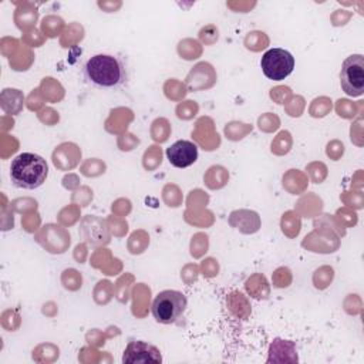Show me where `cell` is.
<instances>
[{"label":"cell","instance_id":"cell-1","mask_svg":"<svg viewBox=\"0 0 364 364\" xmlns=\"http://www.w3.org/2000/svg\"><path fill=\"white\" fill-rule=\"evenodd\" d=\"M87 82L98 88H118L128 80L127 65L122 58L111 54H95L84 64Z\"/></svg>","mask_w":364,"mask_h":364},{"label":"cell","instance_id":"cell-6","mask_svg":"<svg viewBox=\"0 0 364 364\" xmlns=\"http://www.w3.org/2000/svg\"><path fill=\"white\" fill-rule=\"evenodd\" d=\"M162 361V355L161 351L142 340H135V341H129L128 346L124 350L122 354V363L124 364H148V363H154L158 364Z\"/></svg>","mask_w":364,"mask_h":364},{"label":"cell","instance_id":"cell-7","mask_svg":"<svg viewBox=\"0 0 364 364\" xmlns=\"http://www.w3.org/2000/svg\"><path fill=\"white\" fill-rule=\"evenodd\" d=\"M166 158L175 168H188L198 159V146L191 141L179 139L166 149Z\"/></svg>","mask_w":364,"mask_h":364},{"label":"cell","instance_id":"cell-3","mask_svg":"<svg viewBox=\"0 0 364 364\" xmlns=\"http://www.w3.org/2000/svg\"><path fill=\"white\" fill-rule=\"evenodd\" d=\"M186 296L178 290H162L152 301V316L161 324L175 323L185 311Z\"/></svg>","mask_w":364,"mask_h":364},{"label":"cell","instance_id":"cell-5","mask_svg":"<svg viewBox=\"0 0 364 364\" xmlns=\"http://www.w3.org/2000/svg\"><path fill=\"white\" fill-rule=\"evenodd\" d=\"M340 85L350 97H360L364 92V57L361 54L348 55L340 71Z\"/></svg>","mask_w":364,"mask_h":364},{"label":"cell","instance_id":"cell-2","mask_svg":"<svg viewBox=\"0 0 364 364\" xmlns=\"http://www.w3.org/2000/svg\"><path fill=\"white\" fill-rule=\"evenodd\" d=\"M48 175V166L43 156L31 152L17 155L10 164V179L21 189L40 188Z\"/></svg>","mask_w":364,"mask_h":364},{"label":"cell","instance_id":"cell-4","mask_svg":"<svg viewBox=\"0 0 364 364\" xmlns=\"http://www.w3.org/2000/svg\"><path fill=\"white\" fill-rule=\"evenodd\" d=\"M260 67L264 77L273 81H282L293 73L294 57L284 48H270L262 55Z\"/></svg>","mask_w":364,"mask_h":364}]
</instances>
